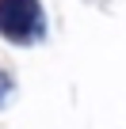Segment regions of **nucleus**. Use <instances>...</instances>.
I'll return each mask as SVG.
<instances>
[{
    "mask_svg": "<svg viewBox=\"0 0 126 129\" xmlns=\"http://www.w3.org/2000/svg\"><path fill=\"white\" fill-rule=\"evenodd\" d=\"M0 34L12 42H34L42 34L38 0H0Z\"/></svg>",
    "mask_w": 126,
    "mask_h": 129,
    "instance_id": "nucleus-1",
    "label": "nucleus"
},
{
    "mask_svg": "<svg viewBox=\"0 0 126 129\" xmlns=\"http://www.w3.org/2000/svg\"><path fill=\"white\" fill-rule=\"evenodd\" d=\"M4 87H8V80H4V76H0V95H4Z\"/></svg>",
    "mask_w": 126,
    "mask_h": 129,
    "instance_id": "nucleus-2",
    "label": "nucleus"
}]
</instances>
